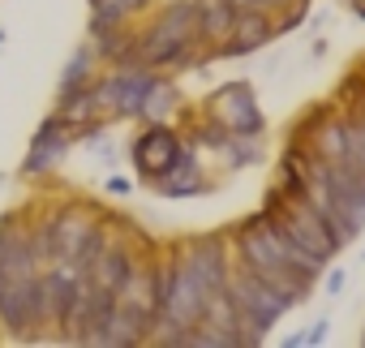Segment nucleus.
<instances>
[{
  "label": "nucleus",
  "mask_w": 365,
  "mask_h": 348,
  "mask_svg": "<svg viewBox=\"0 0 365 348\" xmlns=\"http://www.w3.org/2000/svg\"><path fill=\"white\" fill-rule=\"evenodd\" d=\"M0 284H5V275H0Z\"/></svg>",
  "instance_id": "obj_21"
},
{
  "label": "nucleus",
  "mask_w": 365,
  "mask_h": 348,
  "mask_svg": "<svg viewBox=\"0 0 365 348\" xmlns=\"http://www.w3.org/2000/svg\"><path fill=\"white\" fill-rule=\"evenodd\" d=\"M172 108H176V91H172L168 82H150L146 95H142V108H138V112H142L146 121H163Z\"/></svg>",
  "instance_id": "obj_11"
},
{
  "label": "nucleus",
  "mask_w": 365,
  "mask_h": 348,
  "mask_svg": "<svg viewBox=\"0 0 365 348\" xmlns=\"http://www.w3.org/2000/svg\"><path fill=\"white\" fill-rule=\"evenodd\" d=\"M271 5H275V9H284L288 0H258V9H271Z\"/></svg>",
  "instance_id": "obj_20"
},
{
  "label": "nucleus",
  "mask_w": 365,
  "mask_h": 348,
  "mask_svg": "<svg viewBox=\"0 0 365 348\" xmlns=\"http://www.w3.org/2000/svg\"><path fill=\"white\" fill-rule=\"evenodd\" d=\"M339 155H348V125H327L322 129V138H318V159H339Z\"/></svg>",
  "instance_id": "obj_14"
},
{
  "label": "nucleus",
  "mask_w": 365,
  "mask_h": 348,
  "mask_svg": "<svg viewBox=\"0 0 365 348\" xmlns=\"http://www.w3.org/2000/svg\"><path fill=\"white\" fill-rule=\"evenodd\" d=\"M108 194H129V181H125V177H112V181H108Z\"/></svg>",
  "instance_id": "obj_18"
},
{
  "label": "nucleus",
  "mask_w": 365,
  "mask_h": 348,
  "mask_svg": "<svg viewBox=\"0 0 365 348\" xmlns=\"http://www.w3.org/2000/svg\"><path fill=\"white\" fill-rule=\"evenodd\" d=\"M86 232H91V224H86L82 215H65V220H61V228H56V250H61L65 258H73V254L82 250Z\"/></svg>",
  "instance_id": "obj_12"
},
{
  "label": "nucleus",
  "mask_w": 365,
  "mask_h": 348,
  "mask_svg": "<svg viewBox=\"0 0 365 348\" xmlns=\"http://www.w3.org/2000/svg\"><path fill=\"white\" fill-rule=\"evenodd\" d=\"M232 22H237V9L228 5V0H198V39L224 44Z\"/></svg>",
  "instance_id": "obj_9"
},
{
  "label": "nucleus",
  "mask_w": 365,
  "mask_h": 348,
  "mask_svg": "<svg viewBox=\"0 0 365 348\" xmlns=\"http://www.w3.org/2000/svg\"><path fill=\"white\" fill-rule=\"evenodd\" d=\"M271 35H275V31H271V22L262 18V9H245V14H237V22H232L228 39L220 44V52H224V56H245V52L262 48Z\"/></svg>",
  "instance_id": "obj_5"
},
{
  "label": "nucleus",
  "mask_w": 365,
  "mask_h": 348,
  "mask_svg": "<svg viewBox=\"0 0 365 348\" xmlns=\"http://www.w3.org/2000/svg\"><path fill=\"white\" fill-rule=\"evenodd\" d=\"M155 185H159L168 198H190V194H198V190H202V172H198V159L180 150V155H176V163L163 172V177H155Z\"/></svg>",
  "instance_id": "obj_7"
},
{
  "label": "nucleus",
  "mask_w": 365,
  "mask_h": 348,
  "mask_svg": "<svg viewBox=\"0 0 365 348\" xmlns=\"http://www.w3.org/2000/svg\"><path fill=\"white\" fill-rule=\"evenodd\" d=\"M91 69H95V48H82V52H73V61H69V65H65V73H61V95H65V91H78V86H86Z\"/></svg>",
  "instance_id": "obj_13"
},
{
  "label": "nucleus",
  "mask_w": 365,
  "mask_h": 348,
  "mask_svg": "<svg viewBox=\"0 0 365 348\" xmlns=\"http://www.w3.org/2000/svg\"><path fill=\"white\" fill-rule=\"evenodd\" d=\"M69 150V138H65V121L52 116L39 133H35V146H31V159H26V172H43L52 163H61Z\"/></svg>",
  "instance_id": "obj_6"
},
{
  "label": "nucleus",
  "mask_w": 365,
  "mask_h": 348,
  "mask_svg": "<svg viewBox=\"0 0 365 348\" xmlns=\"http://www.w3.org/2000/svg\"><path fill=\"white\" fill-rule=\"evenodd\" d=\"M31 254H35V267H39V262H48V258L56 254V224H43V228L35 232V241H31Z\"/></svg>",
  "instance_id": "obj_15"
},
{
  "label": "nucleus",
  "mask_w": 365,
  "mask_h": 348,
  "mask_svg": "<svg viewBox=\"0 0 365 348\" xmlns=\"http://www.w3.org/2000/svg\"><path fill=\"white\" fill-rule=\"evenodd\" d=\"M207 112L215 116V125L220 129H228L232 138H258L262 133V112H258V103H254V91L245 86V82H228L211 103H207Z\"/></svg>",
  "instance_id": "obj_1"
},
{
  "label": "nucleus",
  "mask_w": 365,
  "mask_h": 348,
  "mask_svg": "<svg viewBox=\"0 0 365 348\" xmlns=\"http://www.w3.org/2000/svg\"><path fill=\"white\" fill-rule=\"evenodd\" d=\"M129 271H133V262H129V254H125V250H103V254L91 262V271H86V275H91V284H99V288H112V292H116V288L129 280Z\"/></svg>",
  "instance_id": "obj_10"
},
{
  "label": "nucleus",
  "mask_w": 365,
  "mask_h": 348,
  "mask_svg": "<svg viewBox=\"0 0 365 348\" xmlns=\"http://www.w3.org/2000/svg\"><path fill=\"white\" fill-rule=\"evenodd\" d=\"M180 262H185V267L194 271V280L207 288V297L228 288V262H224L220 241H194V245L185 250V258H180Z\"/></svg>",
  "instance_id": "obj_4"
},
{
  "label": "nucleus",
  "mask_w": 365,
  "mask_h": 348,
  "mask_svg": "<svg viewBox=\"0 0 365 348\" xmlns=\"http://www.w3.org/2000/svg\"><path fill=\"white\" fill-rule=\"evenodd\" d=\"M176 155H180V142H176V133L168 129V125H150L138 142H133V159H138V172L142 177H163V172L176 163Z\"/></svg>",
  "instance_id": "obj_3"
},
{
  "label": "nucleus",
  "mask_w": 365,
  "mask_h": 348,
  "mask_svg": "<svg viewBox=\"0 0 365 348\" xmlns=\"http://www.w3.org/2000/svg\"><path fill=\"white\" fill-rule=\"evenodd\" d=\"M322 339H327V318H318V322H314L309 331H301V335H292V339H288V348H305V344L314 348V344H322Z\"/></svg>",
  "instance_id": "obj_16"
},
{
  "label": "nucleus",
  "mask_w": 365,
  "mask_h": 348,
  "mask_svg": "<svg viewBox=\"0 0 365 348\" xmlns=\"http://www.w3.org/2000/svg\"><path fill=\"white\" fill-rule=\"evenodd\" d=\"M0 275H5V280H26V275H35V254H31V241H26V237L0 232Z\"/></svg>",
  "instance_id": "obj_8"
},
{
  "label": "nucleus",
  "mask_w": 365,
  "mask_h": 348,
  "mask_svg": "<svg viewBox=\"0 0 365 348\" xmlns=\"http://www.w3.org/2000/svg\"><path fill=\"white\" fill-rule=\"evenodd\" d=\"M0 322L9 331H31L35 322H43V292L35 275L0 284Z\"/></svg>",
  "instance_id": "obj_2"
},
{
  "label": "nucleus",
  "mask_w": 365,
  "mask_h": 348,
  "mask_svg": "<svg viewBox=\"0 0 365 348\" xmlns=\"http://www.w3.org/2000/svg\"><path fill=\"white\" fill-rule=\"evenodd\" d=\"M228 5H232L237 14H245V9H258V0H228Z\"/></svg>",
  "instance_id": "obj_19"
},
{
  "label": "nucleus",
  "mask_w": 365,
  "mask_h": 348,
  "mask_svg": "<svg viewBox=\"0 0 365 348\" xmlns=\"http://www.w3.org/2000/svg\"><path fill=\"white\" fill-rule=\"evenodd\" d=\"M344 284H348V275H344V271H331V275H327V292H331V297H335V292H344Z\"/></svg>",
  "instance_id": "obj_17"
}]
</instances>
